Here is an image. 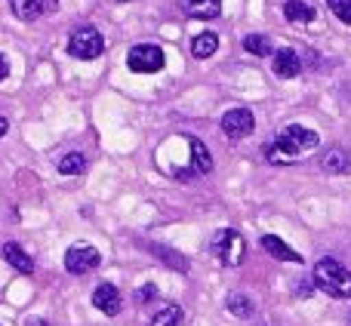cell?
Here are the masks:
<instances>
[{
    "label": "cell",
    "instance_id": "6da1fadb",
    "mask_svg": "<svg viewBox=\"0 0 351 326\" xmlns=\"http://www.w3.org/2000/svg\"><path fill=\"white\" fill-rule=\"evenodd\" d=\"M317 133L308 127H299V123H290L278 133V139L265 148V158L271 163H293L296 158H302L305 151L317 148Z\"/></svg>",
    "mask_w": 351,
    "mask_h": 326
},
{
    "label": "cell",
    "instance_id": "7a4b0ae2",
    "mask_svg": "<svg viewBox=\"0 0 351 326\" xmlns=\"http://www.w3.org/2000/svg\"><path fill=\"white\" fill-rule=\"evenodd\" d=\"M315 286L333 299H351V271L336 259H321L311 274Z\"/></svg>",
    "mask_w": 351,
    "mask_h": 326
},
{
    "label": "cell",
    "instance_id": "3957f363",
    "mask_svg": "<svg viewBox=\"0 0 351 326\" xmlns=\"http://www.w3.org/2000/svg\"><path fill=\"white\" fill-rule=\"evenodd\" d=\"M68 53H71L74 59H80V62L99 59V55L105 53L102 31L93 28V25H80V28H74V34L68 37Z\"/></svg>",
    "mask_w": 351,
    "mask_h": 326
},
{
    "label": "cell",
    "instance_id": "277c9868",
    "mask_svg": "<svg viewBox=\"0 0 351 326\" xmlns=\"http://www.w3.org/2000/svg\"><path fill=\"white\" fill-rule=\"evenodd\" d=\"M213 253L225 268H237L243 262V255H247V243H243V237L237 231L225 228L213 237Z\"/></svg>",
    "mask_w": 351,
    "mask_h": 326
},
{
    "label": "cell",
    "instance_id": "5b68a950",
    "mask_svg": "<svg viewBox=\"0 0 351 326\" xmlns=\"http://www.w3.org/2000/svg\"><path fill=\"white\" fill-rule=\"evenodd\" d=\"M127 65L136 74H158L167 65V53L158 43H139V47H133L127 53Z\"/></svg>",
    "mask_w": 351,
    "mask_h": 326
},
{
    "label": "cell",
    "instance_id": "8992f818",
    "mask_svg": "<svg viewBox=\"0 0 351 326\" xmlns=\"http://www.w3.org/2000/svg\"><path fill=\"white\" fill-rule=\"evenodd\" d=\"M99 262H102V255H99V249L90 247V243H74V247L65 253V268L71 274L93 271V268H99Z\"/></svg>",
    "mask_w": 351,
    "mask_h": 326
},
{
    "label": "cell",
    "instance_id": "52a82bcc",
    "mask_svg": "<svg viewBox=\"0 0 351 326\" xmlns=\"http://www.w3.org/2000/svg\"><path fill=\"white\" fill-rule=\"evenodd\" d=\"M253 129H256V117H253V111H250V108H231V111H225L222 133L228 136V139H247Z\"/></svg>",
    "mask_w": 351,
    "mask_h": 326
},
{
    "label": "cell",
    "instance_id": "ba28073f",
    "mask_svg": "<svg viewBox=\"0 0 351 326\" xmlns=\"http://www.w3.org/2000/svg\"><path fill=\"white\" fill-rule=\"evenodd\" d=\"M56 6H59V0H10V10L22 22H37V18L56 12Z\"/></svg>",
    "mask_w": 351,
    "mask_h": 326
},
{
    "label": "cell",
    "instance_id": "9c48e42d",
    "mask_svg": "<svg viewBox=\"0 0 351 326\" xmlns=\"http://www.w3.org/2000/svg\"><path fill=\"white\" fill-rule=\"evenodd\" d=\"M271 71L278 74L280 80H293V77H299V71H302V59H299V53H296V49H290V47H280L278 53H274Z\"/></svg>",
    "mask_w": 351,
    "mask_h": 326
},
{
    "label": "cell",
    "instance_id": "30bf717a",
    "mask_svg": "<svg viewBox=\"0 0 351 326\" xmlns=\"http://www.w3.org/2000/svg\"><path fill=\"white\" fill-rule=\"evenodd\" d=\"M121 305H123V299L114 284H99L96 290H93V308L102 311V314L114 317L117 311H121Z\"/></svg>",
    "mask_w": 351,
    "mask_h": 326
},
{
    "label": "cell",
    "instance_id": "8fae6325",
    "mask_svg": "<svg viewBox=\"0 0 351 326\" xmlns=\"http://www.w3.org/2000/svg\"><path fill=\"white\" fill-rule=\"evenodd\" d=\"M182 12L191 18H204V22H213V18L222 16V0H179Z\"/></svg>",
    "mask_w": 351,
    "mask_h": 326
},
{
    "label": "cell",
    "instance_id": "7c38bea8",
    "mask_svg": "<svg viewBox=\"0 0 351 326\" xmlns=\"http://www.w3.org/2000/svg\"><path fill=\"white\" fill-rule=\"evenodd\" d=\"M259 243H262V249H265L268 255H274L278 262H296V265L302 262V255H299L296 249L290 247V243L280 240L278 234H262V240H259Z\"/></svg>",
    "mask_w": 351,
    "mask_h": 326
},
{
    "label": "cell",
    "instance_id": "4fadbf2b",
    "mask_svg": "<svg viewBox=\"0 0 351 326\" xmlns=\"http://www.w3.org/2000/svg\"><path fill=\"white\" fill-rule=\"evenodd\" d=\"M321 166L333 175H348L351 173V151H346V148H330L321 158Z\"/></svg>",
    "mask_w": 351,
    "mask_h": 326
},
{
    "label": "cell",
    "instance_id": "5bb4252c",
    "mask_svg": "<svg viewBox=\"0 0 351 326\" xmlns=\"http://www.w3.org/2000/svg\"><path fill=\"white\" fill-rule=\"evenodd\" d=\"M3 259L10 262L16 271H22V274H31L34 271V262H31V255L25 253L22 247H19L16 240H10V243H3Z\"/></svg>",
    "mask_w": 351,
    "mask_h": 326
},
{
    "label": "cell",
    "instance_id": "9a60e30c",
    "mask_svg": "<svg viewBox=\"0 0 351 326\" xmlns=\"http://www.w3.org/2000/svg\"><path fill=\"white\" fill-rule=\"evenodd\" d=\"M188 151H191V169H197L200 175H206L213 169V154H210V148L204 145L200 139H188Z\"/></svg>",
    "mask_w": 351,
    "mask_h": 326
},
{
    "label": "cell",
    "instance_id": "2e32d148",
    "mask_svg": "<svg viewBox=\"0 0 351 326\" xmlns=\"http://www.w3.org/2000/svg\"><path fill=\"white\" fill-rule=\"evenodd\" d=\"M284 16H287V22L308 25V22H315V18H317V12H315V6L305 3V0H287V3H284Z\"/></svg>",
    "mask_w": 351,
    "mask_h": 326
},
{
    "label": "cell",
    "instance_id": "e0dca14e",
    "mask_svg": "<svg viewBox=\"0 0 351 326\" xmlns=\"http://www.w3.org/2000/svg\"><path fill=\"white\" fill-rule=\"evenodd\" d=\"M219 49V37L213 31H200L197 37H191V55L194 59H210Z\"/></svg>",
    "mask_w": 351,
    "mask_h": 326
},
{
    "label": "cell",
    "instance_id": "ac0fdd59",
    "mask_svg": "<svg viewBox=\"0 0 351 326\" xmlns=\"http://www.w3.org/2000/svg\"><path fill=\"white\" fill-rule=\"evenodd\" d=\"M225 308H228L234 317H253L256 305L250 302L243 292H228V299H225Z\"/></svg>",
    "mask_w": 351,
    "mask_h": 326
},
{
    "label": "cell",
    "instance_id": "d6986e66",
    "mask_svg": "<svg viewBox=\"0 0 351 326\" xmlns=\"http://www.w3.org/2000/svg\"><path fill=\"white\" fill-rule=\"evenodd\" d=\"M243 49L250 55H271V40L265 34H247L243 37Z\"/></svg>",
    "mask_w": 351,
    "mask_h": 326
},
{
    "label": "cell",
    "instance_id": "ffe728a7",
    "mask_svg": "<svg viewBox=\"0 0 351 326\" xmlns=\"http://www.w3.org/2000/svg\"><path fill=\"white\" fill-rule=\"evenodd\" d=\"M84 169H86V158H84V154H77V151L65 154V158L59 160V173L62 175H80Z\"/></svg>",
    "mask_w": 351,
    "mask_h": 326
},
{
    "label": "cell",
    "instance_id": "44dd1931",
    "mask_svg": "<svg viewBox=\"0 0 351 326\" xmlns=\"http://www.w3.org/2000/svg\"><path fill=\"white\" fill-rule=\"evenodd\" d=\"M182 323V308L179 305H167L152 317V326H179Z\"/></svg>",
    "mask_w": 351,
    "mask_h": 326
},
{
    "label": "cell",
    "instance_id": "7402d4cb",
    "mask_svg": "<svg viewBox=\"0 0 351 326\" xmlns=\"http://www.w3.org/2000/svg\"><path fill=\"white\" fill-rule=\"evenodd\" d=\"M327 6H330V12H333L339 22L351 25V0H327Z\"/></svg>",
    "mask_w": 351,
    "mask_h": 326
},
{
    "label": "cell",
    "instance_id": "603a6c76",
    "mask_svg": "<svg viewBox=\"0 0 351 326\" xmlns=\"http://www.w3.org/2000/svg\"><path fill=\"white\" fill-rule=\"evenodd\" d=\"M152 249H154V253H158L164 262H173V265H176V271H188V262L182 259L179 253H173V249H164V247H154V243H152Z\"/></svg>",
    "mask_w": 351,
    "mask_h": 326
},
{
    "label": "cell",
    "instance_id": "cb8c5ba5",
    "mask_svg": "<svg viewBox=\"0 0 351 326\" xmlns=\"http://www.w3.org/2000/svg\"><path fill=\"white\" fill-rule=\"evenodd\" d=\"M154 296H158V286H154V284L139 286V290H136V305H148Z\"/></svg>",
    "mask_w": 351,
    "mask_h": 326
},
{
    "label": "cell",
    "instance_id": "d4e9b609",
    "mask_svg": "<svg viewBox=\"0 0 351 326\" xmlns=\"http://www.w3.org/2000/svg\"><path fill=\"white\" fill-rule=\"evenodd\" d=\"M6 74H10V62H6V55L0 53V84L6 80Z\"/></svg>",
    "mask_w": 351,
    "mask_h": 326
},
{
    "label": "cell",
    "instance_id": "484cf974",
    "mask_svg": "<svg viewBox=\"0 0 351 326\" xmlns=\"http://www.w3.org/2000/svg\"><path fill=\"white\" fill-rule=\"evenodd\" d=\"M6 129H10V123H6V117H0V139L6 136Z\"/></svg>",
    "mask_w": 351,
    "mask_h": 326
},
{
    "label": "cell",
    "instance_id": "4316f807",
    "mask_svg": "<svg viewBox=\"0 0 351 326\" xmlns=\"http://www.w3.org/2000/svg\"><path fill=\"white\" fill-rule=\"evenodd\" d=\"M31 326H49V323H43V321H34V323H31Z\"/></svg>",
    "mask_w": 351,
    "mask_h": 326
},
{
    "label": "cell",
    "instance_id": "83f0119b",
    "mask_svg": "<svg viewBox=\"0 0 351 326\" xmlns=\"http://www.w3.org/2000/svg\"><path fill=\"white\" fill-rule=\"evenodd\" d=\"M117 3H130V0H117Z\"/></svg>",
    "mask_w": 351,
    "mask_h": 326
},
{
    "label": "cell",
    "instance_id": "f1b7e54d",
    "mask_svg": "<svg viewBox=\"0 0 351 326\" xmlns=\"http://www.w3.org/2000/svg\"><path fill=\"white\" fill-rule=\"evenodd\" d=\"M348 326H351V314H348Z\"/></svg>",
    "mask_w": 351,
    "mask_h": 326
}]
</instances>
